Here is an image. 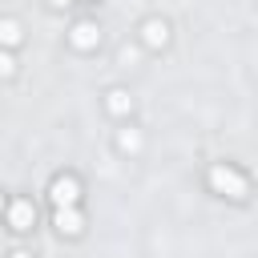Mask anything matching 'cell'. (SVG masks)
Masks as SVG:
<instances>
[{"label":"cell","instance_id":"6da1fadb","mask_svg":"<svg viewBox=\"0 0 258 258\" xmlns=\"http://www.w3.org/2000/svg\"><path fill=\"white\" fill-rule=\"evenodd\" d=\"M56 222H60V230H69V234L77 230V214H64V210H60V214H56Z\"/></svg>","mask_w":258,"mask_h":258},{"label":"cell","instance_id":"7a4b0ae2","mask_svg":"<svg viewBox=\"0 0 258 258\" xmlns=\"http://www.w3.org/2000/svg\"><path fill=\"white\" fill-rule=\"evenodd\" d=\"M56 202H73V181H60L56 185Z\"/></svg>","mask_w":258,"mask_h":258}]
</instances>
